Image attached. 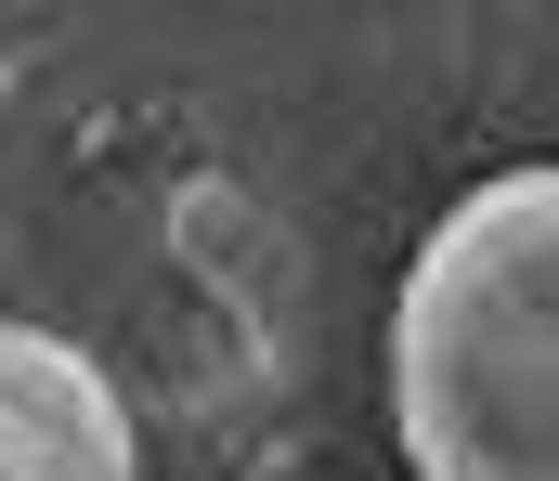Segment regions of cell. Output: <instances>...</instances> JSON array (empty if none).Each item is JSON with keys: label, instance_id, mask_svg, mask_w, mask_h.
I'll list each match as a JSON object with an SVG mask.
<instances>
[{"label": "cell", "instance_id": "6da1fadb", "mask_svg": "<svg viewBox=\"0 0 559 481\" xmlns=\"http://www.w3.org/2000/svg\"><path fill=\"white\" fill-rule=\"evenodd\" d=\"M417 481H559V169H495L429 221L391 300Z\"/></svg>", "mask_w": 559, "mask_h": 481}, {"label": "cell", "instance_id": "7a4b0ae2", "mask_svg": "<svg viewBox=\"0 0 559 481\" xmlns=\"http://www.w3.org/2000/svg\"><path fill=\"white\" fill-rule=\"evenodd\" d=\"M0 481H143L118 377L52 325H0Z\"/></svg>", "mask_w": 559, "mask_h": 481}]
</instances>
